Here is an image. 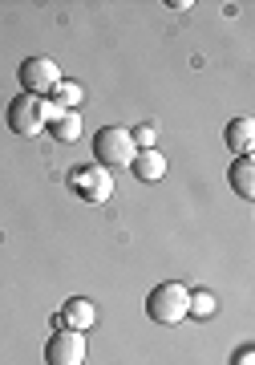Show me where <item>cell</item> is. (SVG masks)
<instances>
[{
	"mask_svg": "<svg viewBox=\"0 0 255 365\" xmlns=\"http://www.w3.org/2000/svg\"><path fill=\"white\" fill-rule=\"evenodd\" d=\"M93 321H98V309H93L90 297H73V300L61 309V313H57V325H61V329H73V333H85Z\"/></svg>",
	"mask_w": 255,
	"mask_h": 365,
	"instance_id": "cell-7",
	"label": "cell"
},
{
	"mask_svg": "<svg viewBox=\"0 0 255 365\" xmlns=\"http://www.w3.org/2000/svg\"><path fill=\"white\" fill-rule=\"evenodd\" d=\"M16 78H21V86H25V93L45 98V93L61 81V69H57V61H53V57H25Z\"/></svg>",
	"mask_w": 255,
	"mask_h": 365,
	"instance_id": "cell-5",
	"label": "cell"
},
{
	"mask_svg": "<svg viewBox=\"0 0 255 365\" xmlns=\"http://www.w3.org/2000/svg\"><path fill=\"white\" fill-rule=\"evenodd\" d=\"M9 130L16 138H37L45 126H49V118H45V98H33V93H21L9 102Z\"/></svg>",
	"mask_w": 255,
	"mask_h": 365,
	"instance_id": "cell-3",
	"label": "cell"
},
{
	"mask_svg": "<svg viewBox=\"0 0 255 365\" xmlns=\"http://www.w3.org/2000/svg\"><path fill=\"white\" fill-rule=\"evenodd\" d=\"M130 138H134V150H154V138L158 134H154V126H134Z\"/></svg>",
	"mask_w": 255,
	"mask_h": 365,
	"instance_id": "cell-14",
	"label": "cell"
},
{
	"mask_svg": "<svg viewBox=\"0 0 255 365\" xmlns=\"http://www.w3.org/2000/svg\"><path fill=\"white\" fill-rule=\"evenodd\" d=\"M49 126H53V138H57V143H77V138H81V114H77V110L53 118Z\"/></svg>",
	"mask_w": 255,
	"mask_h": 365,
	"instance_id": "cell-12",
	"label": "cell"
},
{
	"mask_svg": "<svg viewBox=\"0 0 255 365\" xmlns=\"http://www.w3.org/2000/svg\"><path fill=\"white\" fill-rule=\"evenodd\" d=\"M223 138H227L231 150L251 155V146H255V122H251V118H231L227 130H223Z\"/></svg>",
	"mask_w": 255,
	"mask_h": 365,
	"instance_id": "cell-9",
	"label": "cell"
},
{
	"mask_svg": "<svg viewBox=\"0 0 255 365\" xmlns=\"http://www.w3.org/2000/svg\"><path fill=\"white\" fill-rule=\"evenodd\" d=\"M235 365H255V349H251V345H243V349L235 353Z\"/></svg>",
	"mask_w": 255,
	"mask_h": 365,
	"instance_id": "cell-15",
	"label": "cell"
},
{
	"mask_svg": "<svg viewBox=\"0 0 255 365\" xmlns=\"http://www.w3.org/2000/svg\"><path fill=\"white\" fill-rule=\"evenodd\" d=\"M134 138H130L126 126H105V130H98V138H93V158H98V167L105 170H122L134 163Z\"/></svg>",
	"mask_w": 255,
	"mask_h": 365,
	"instance_id": "cell-2",
	"label": "cell"
},
{
	"mask_svg": "<svg viewBox=\"0 0 255 365\" xmlns=\"http://www.w3.org/2000/svg\"><path fill=\"white\" fill-rule=\"evenodd\" d=\"M215 297H211V292H203V288H199V292H191V313L194 317H215Z\"/></svg>",
	"mask_w": 255,
	"mask_h": 365,
	"instance_id": "cell-13",
	"label": "cell"
},
{
	"mask_svg": "<svg viewBox=\"0 0 255 365\" xmlns=\"http://www.w3.org/2000/svg\"><path fill=\"white\" fill-rule=\"evenodd\" d=\"M191 313V288L179 280H166V284L150 288L146 297V317L154 325H179L182 317Z\"/></svg>",
	"mask_w": 255,
	"mask_h": 365,
	"instance_id": "cell-1",
	"label": "cell"
},
{
	"mask_svg": "<svg viewBox=\"0 0 255 365\" xmlns=\"http://www.w3.org/2000/svg\"><path fill=\"white\" fill-rule=\"evenodd\" d=\"M227 179H231V187H235L239 199H255V163H251V155L235 158L231 170H227Z\"/></svg>",
	"mask_w": 255,
	"mask_h": 365,
	"instance_id": "cell-8",
	"label": "cell"
},
{
	"mask_svg": "<svg viewBox=\"0 0 255 365\" xmlns=\"http://www.w3.org/2000/svg\"><path fill=\"white\" fill-rule=\"evenodd\" d=\"M45 361L49 365H81L85 361V333H73V329L53 333L49 345H45Z\"/></svg>",
	"mask_w": 255,
	"mask_h": 365,
	"instance_id": "cell-6",
	"label": "cell"
},
{
	"mask_svg": "<svg viewBox=\"0 0 255 365\" xmlns=\"http://www.w3.org/2000/svg\"><path fill=\"white\" fill-rule=\"evenodd\" d=\"M130 167H134V175L142 182H158L166 175V158H162V150H138Z\"/></svg>",
	"mask_w": 255,
	"mask_h": 365,
	"instance_id": "cell-11",
	"label": "cell"
},
{
	"mask_svg": "<svg viewBox=\"0 0 255 365\" xmlns=\"http://www.w3.org/2000/svg\"><path fill=\"white\" fill-rule=\"evenodd\" d=\"M53 98H45V102L53 106V110H61V114H69V110H77V106L85 102V90H81V86H77V81H57V86H53Z\"/></svg>",
	"mask_w": 255,
	"mask_h": 365,
	"instance_id": "cell-10",
	"label": "cell"
},
{
	"mask_svg": "<svg viewBox=\"0 0 255 365\" xmlns=\"http://www.w3.org/2000/svg\"><path fill=\"white\" fill-rule=\"evenodd\" d=\"M69 191L85 203H110L114 195V170L105 167H73L69 170Z\"/></svg>",
	"mask_w": 255,
	"mask_h": 365,
	"instance_id": "cell-4",
	"label": "cell"
}]
</instances>
